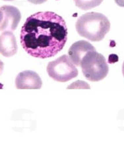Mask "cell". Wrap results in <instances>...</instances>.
Masks as SVG:
<instances>
[{
  "label": "cell",
  "mask_w": 124,
  "mask_h": 149,
  "mask_svg": "<svg viewBox=\"0 0 124 149\" xmlns=\"http://www.w3.org/2000/svg\"><path fill=\"white\" fill-rule=\"evenodd\" d=\"M94 50L96 49L89 42L84 40H79L74 42L70 48L69 56L75 66H80L83 57L89 52Z\"/></svg>",
  "instance_id": "52a82bcc"
},
{
  "label": "cell",
  "mask_w": 124,
  "mask_h": 149,
  "mask_svg": "<svg viewBox=\"0 0 124 149\" xmlns=\"http://www.w3.org/2000/svg\"><path fill=\"white\" fill-rule=\"evenodd\" d=\"M47 72L54 80L66 82L78 76V70L66 54L62 55L54 61L50 62L47 66Z\"/></svg>",
  "instance_id": "277c9868"
},
{
  "label": "cell",
  "mask_w": 124,
  "mask_h": 149,
  "mask_svg": "<svg viewBox=\"0 0 124 149\" xmlns=\"http://www.w3.org/2000/svg\"><path fill=\"white\" fill-rule=\"evenodd\" d=\"M122 73H123V76H124V61H123V66H122Z\"/></svg>",
  "instance_id": "7c38bea8"
},
{
  "label": "cell",
  "mask_w": 124,
  "mask_h": 149,
  "mask_svg": "<svg viewBox=\"0 0 124 149\" xmlns=\"http://www.w3.org/2000/svg\"><path fill=\"white\" fill-rule=\"evenodd\" d=\"M3 1H13V0H3Z\"/></svg>",
  "instance_id": "4fadbf2b"
},
{
  "label": "cell",
  "mask_w": 124,
  "mask_h": 149,
  "mask_svg": "<svg viewBox=\"0 0 124 149\" xmlns=\"http://www.w3.org/2000/svg\"><path fill=\"white\" fill-rule=\"evenodd\" d=\"M1 31H15L21 19L20 11L11 6H3L0 9Z\"/></svg>",
  "instance_id": "5b68a950"
},
{
  "label": "cell",
  "mask_w": 124,
  "mask_h": 149,
  "mask_svg": "<svg viewBox=\"0 0 124 149\" xmlns=\"http://www.w3.org/2000/svg\"><path fill=\"white\" fill-rule=\"evenodd\" d=\"M115 2L118 6L124 8V0H115Z\"/></svg>",
  "instance_id": "8fae6325"
},
{
  "label": "cell",
  "mask_w": 124,
  "mask_h": 149,
  "mask_svg": "<svg viewBox=\"0 0 124 149\" xmlns=\"http://www.w3.org/2000/svg\"><path fill=\"white\" fill-rule=\"evenodd\" d=\"M28 1L33 4L40 5V4L44 3V2H46L47 1V0H28Z\"/></svg>",
  "instance_id": "30bf717a"
},
{
  "label": "cell",
  "mask_w": 124,
  "mask_h": 149,
  "mask_svg": "<svg viewBox=\"0 0 124 149\" xmlns=\"http://www.w3.org/2000/svg\"><path fill=\"white\" fill-rule=\"evenodd\" d=\"M75 28L80 36L93 42H99L110 31V23L103 14L90 12L77 19Z\"/></svg>",
  "instance_id": "7a4b0ae2"
},
{
  "label": "cell",
  "mask_w": 124,
  "mask_h": 149,
  "mask_svg": "<svg viewBox=\"0 0 124 149\" xmlns=\"http://www.w3.org/2000/svg\"><path fill=\"white\" fill-rule=\"evenodd\" d=\"M0 52L1 55L6 57H10L15 55L17 52L15 35L11 31H3L0 37Z\"/></svg>",
  "instance_id": "ba28073f"
},
{
  "label": "cell",
  "mask_w": 124,
  "mask_h": 149,
  "mask_svg": "<svg viewBox=\"0 0 124 149\" xmlns=\"http://www.w3.org/2000/svg\"><path fill=\"white\" fill-rule=\"evenodd\" d=\"M103 0H74L76 6L83 10L96 8L102 3Z\"/></svg>",
  "instance_id": "9c48e42d"
},
{
  "label": "cell",
  "mask_w": 124,
  "mask_h": 149,
  "mask_svg": "<svg viewBox=\"0 0 124 149\" xmlns=\"http://www.w3.org/2000/svg\"><path fill=\"white\" fill-rule=\"evenodd\" d=\"M80 66L83 75L88 80L91 81L103 80L109 72L106 58L96 50L89 52L83 57Z\"/></svg>",
  "instance_id": "3957f363"
},
{
  "label": "cell",
  "mask_w": 124,
  "mask_h": 149,
  "mask_svg": "<svg viewBox=\"0 0 124 149\" xmlns=\"http://www.w3.org/2000/svg\"><path fill=\"white\" fill-rule=\"evenodd\" d=\"M15 86L19 90H39L42 88V81L37 72L25 70L17 76Z\"/></svg>",
  "instance_id": "8992f818"
},
{
  "label": "cell",
  "mask_w": 124,
  "mask_h": 149,
  "mask_svg": "<svg viewBox=\"0 0 124 149\" xmlns=\"http://www.w3.org/2000/svg\"><path fill=\"white\" fill-rule=\"evenodd\" d=\"M68 34L62 17L52 11L37 12L28 17L21 28V44L30 56L48 58L63 49Z\"/></svg>",
  "instance_id": "6da1fadb"
}]
</instances>
